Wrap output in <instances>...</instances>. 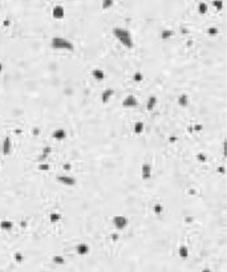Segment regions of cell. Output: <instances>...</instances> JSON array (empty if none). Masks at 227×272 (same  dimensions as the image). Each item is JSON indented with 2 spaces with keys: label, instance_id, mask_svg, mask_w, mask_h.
<instances>
[{
  "label": "cell",
  "instance_id": "1",
  "mask_svg": "<svg viewBox=\"0 0 227 272\" xmlns=\"http://www.w3.org/2000/svg\"><path fill=\"white\" fill-rule=\"evenodd\" d=\"M113 35H114L116 39L124 47L133 48V37H132V33L127 31V29H125V28H114L113 29Z\"/></svg>",
  "mask_w": 227,
  "mask_h": 272
},
{
  "label": "cell",
  "instance_id": "2",
  "mask_svg": "<svg viewBox=\"0 0 227 272\" xmlns=\"http://www.w3.org/2000/svg\"><path fill=\"white\" fill-rule=\"evenodd\" d=\"M51 47L53 49H64V51H73L75 49V45L67 40V39H63V37H55L52 39V43H51Z\"/></svg>",
  "mask_w": 227,
  "mask_h": 272
},
{
  "label": "cell",
  "instance_id": "3",
  "mask_svg": "<svg viewBox=\"0 0 227 272\" xmlns=\"http://www.w3.org/2000/svg\"><path fill=\"white\" fill-rule=\"evenodd\" d=\"M127 223H129V222H127V218L122 216V215H116L113 218V224H114L117 230H124L127 226Z\"/></svg>",
  "mask_w": 227,
  "mask_h": 272
},
{
  "label": "cell",
  "instance_id": "4",
  "mask_svg": "<svg viewBox=\"0 0 227 272\" xmlns=\"http://www.w3.org/2000/svg\"><path fill=\"white\" fill-rule=\"evenodd\" d=\"M12 151V142H11V138L9 137H6L4 138V141L2 143V153L4 155H9Z\"/></svg>",
  "mask_w": 227,
  "mask_h": 272
},
{
  "label": "cell",
  "instance_id": "5",
  "mask_svg": "<svg viewBox=\"0 0 227 272\" xmlns=\"http://www.w3.org/2000/svg\"><path fill=\"white\" fill-rule=\"evenodd\" d=\"M52 16L55 19H63L65 16V11H64V8L61 6H56L52 11Z\"/></svg>",
  "mask_w": 227,
  "mask_h": 272
},
{
  "label": "cell",
  "instance_id": "6",
  "mask_svg": "<svg viewBox=\"0 0 227 272\" xmlns=\"http://www.w3.org/2000/svg\"><path fill=\"white\" fill-rule=\"evenodd\" d=\"M57 179H58V182H61L64 185H68V186H73L76 183V181L73 179L72 177H57Z\"/></svg>",
  "mask_w": 227,
  "mask_h": 272
},
{
  "label": "cell",
  "instance_id": "7",
  "mask_svg": "<svg viewBox=\"0 0 227 272\" xmlns=\"http://www.w3.org/2000/svg\"><path fill=\"white\" fill-rule=\"evenodd\" d=\"M124 106H126V108H130V106H136L137 105V100H136V97L134 96H127L125 100H124Z\"/></svg>",
  "mask_w": 227,
  "mask_h": 272
},
{
  "label": "cell",
  "instance_id": "8",
  "mask_svg": "<svg viewBox=\"0 0 227 272\" xmlns=\"http://www.w3.org/2000/svg\"><path fill=\"white\" fill-rule=\"evenodd\" d=\"M76 250H77V252H78L80 255H86L88 252H89V246L81 243V244H78V246H77V248H76Z\"/></svg>",
  "mask_w": 227,
  "mask_h": 272
},
{
  "label": "cell",
  "instance_id": "9",
  "mask_svg": "<svg viewBox=\"0 0 227 272\" xmlns=\"http://www.w3.org/2000/svg\"><path fill=\"white\" fill-rule=\"evenodd\" d=\"M65 136H67V133H65V130H63V129H58V130H56L55 133H53V137L57 138V140H64Z\"/></svg>",
  "mask_w": 227,
  "mask_h": 272
},
{
  "label": "cell",
  "instance_id": "10",
  "mask_svg": "<svg viewBox=\"0 0 227 272\" xmlns=\"http://www.w3.org/2000/svg\"><path fill=\"white\" fill-rule=\"evenodd\" d=\"M93 77L96 78V80H104V77H105V75H104L102 71H98V69H95V71L92 72Z\"/></svg>",
  "mask_w": 227,
  "mask_h": 272
},
{
  "label": "cell",
  "instance_id": "11",
  "mask_svg": "<svg viewBox=\"0 0 227 272\" xmlns=\"http://www.w3.org/2000/svg\"><path fill=\"white\" fill-rule=\"evenodd\" d=\"M142 177H144L145 179H149V177H150V166L149 165H144V167H142Z\"/></svg>",
  "mask_w": 227,
  "mask_h": 272
},
{
  "label": "cell",
  "instance_id": "12",
  "mask_svg": "<svg viewBox=\"0 0 227 272\" xmlns=\"http://www.w3.org/2000/svg\"><path fill=\"white\" fill-rule=\"evenodd\" d=\"M2 228L3 230H6V231H11V228H12V226H13V223L12 222H9V220H4V222H2Z\"/></svg>",
  "mask_w": 227,
  "mask_h": 272
},
{
  "label": "cell",
  "instance_id": "13",
  "mask_svg": "<svg viewBox=\"0 0 227 272\" xmlns=\"http://www.w3.org/2000/svg\"><path fill=\"white\" fill-rule=\"evenodd\" d=\"M113 3H114V0H102V8L109 9L113 7Z\"/></svg>",
  "mask_w": 227,
  "mask_h": 272
},
{
  "label": "cell",
  "instance_id": "14",
  "mask_svg": "<svg viewBox=\"0 0 227 272\" xmlns=\"http://www.w3.org/2000/svg\"><path fill=\"white\" fill-rule=\"evenodd\" d=\"M134 131L137 133V134H140V133L144 131V123H142V122H137L134 125Z\"/></svg>",
  "mask_w": 227,
  "mask_h": 272
},
{
  "label": "cell",
  "instance_id": "15",
  "mask_svg": "<svg viewBox=\"0 0 227 272\" xmlns=\"http://www.w3.org/2000/svg\"><path fill=\"white\" fill-rule=\"evenodd\" d=\"M155 102H157L155 97H150V98H149V102H147V109H149V110H151V109L155 106Z\"/></svg>",
  "mask_w": 227,
  "mask_h": 272
},
{
  "label": "cell",
  "instance_id": "16",
  "mask_svg": "<svg viewBox=\"0 0 227 272\" xmlns=\"http://www.w3.org/2000/svg\"><path fill=\"white\" fill-rule=\"evenodd\" d=\"M179 255H181V258H187L189 252H187V248H186L185 246H182L181 248H179Z\"/></svg>",
  "mask_w": 227,
  "mask_h": 272
},
{
  "label": "cell",
  "instance_id": "17",
  "mask_svg": "<svg viewBox=\"0 0 227 272\" xmlns=\"http://www.w3.org/2000/svg\"><path fill=\"white\" fill-rule=\"evenodd\" d=\"M112 95H113V92H112V90H106V92H105V95L102 96V102H104V104L108 102V98L112 97Z\"/></svg>",
  "mask_w": 227,
  "mask_h": 272
},
{
  "label": "cell",
  "instance_id": "18",
  "mask_svg": "<svg viewBox=\"0 0 227 272\" xmlns=\"http://www.w3.org/2000/svg\"><path fill=\"white\" fill-rule=\"evenodd\" d=\"M198 11H199V13H202V15L206 13V11H207V6H206L205 3H201V4H199V7H198Z\"/></svg>",
  "mask_w": 227,
  "mask_h": 272
},
{
  "label": "cell",
  "instance_id": "19",
  "mask_svg": "<svg viewBox=\"0 0 227 272\" xmlns=\"http://www.w3.org/2000/svg\"><path fill=\"white\" fill-rule=\"evenodd\" d=\"M213 4H214V7L216 9H222V8H223V3H222V0H214Z\"/></svg>",
  "mask_w": 227,
  "mask_h": 272
},
{
  "label": "cell",
  "instance_id": "20",
  "mask_svg": "<svg viewBox=\"0 0 227 272\" xmlns=\"http://www.w3.org/2000/svg\"><path fill=\"white\" fill-rule=\"evenodd\" d=\"M179 104H181L182 106H183V105H187V97H186L185 95H183V96H181V98H179Z\"/></svg>",
  "mask_w": 227,
  "mask_h": 272
},
{
  "label": "cell",
  "instance_id": "21",
  "mask_svg": "<svg viewBox=\"0 0 227 272\" xmlns=\"http://www.w3.org/2000/svg\"><path fill=\"white\" fill-rule=\"evenodd\" d=\"M134 78H136V81H140V80H142V75L141 73H137V75L134 76Z\"/></svg>",
  "mask_w": 227,
  "mask_h": 272
},
{
  "label": "cell",
  "instance_id": "22",
  "mask_svg": "<svg viewBox=\"0 0 227 272\" xmlns=\"http://www.w3.org/2000/svg\"><path fill=\"white\" fill-rule=\"evenodd\" d=\"M58 215H56V214H53V215H51V219H52V222H56V219H58Z\"/></svg>",
  "mask_w": 227,
  "mask_h": 272
},
{
  "label": "cell",
  "instance_id": "23",
  "mask_svg": "<svg viewBox=\"0 0 227 272\" xmlns=\"http://www.w3.org/2000/svg\"><path fill=\"white\" fill-rule=\"evenodd\" d=\"M210 33H215V28H210Z\"/></svg>",
  "mask_w": 227,
  "mask_h": 272
},
{
  "label": "cell",
  "instance_id": "24",
  "mask_svg": "<svg viewBox=\"0 0 227 272\" xmlns=\"http://www.w3.org/2000/svg\"><path fill=\"white\" fill-rule=\"evenodd\" d=\"M203 272H210V271L209 270H203Z\"/></svg>",
  "mask_w": 227,
  "mask_h": 272
}]
</instances>
